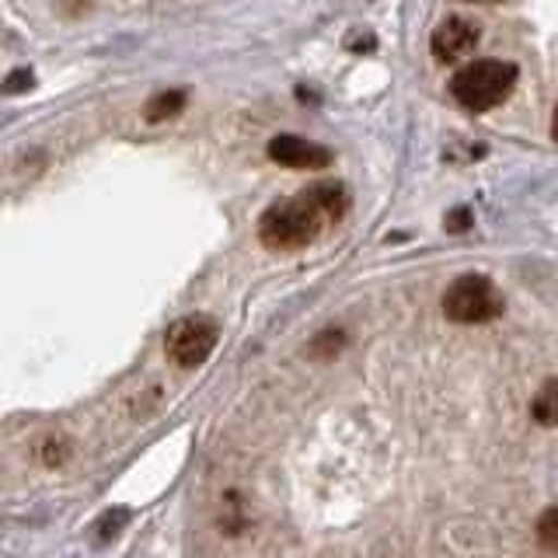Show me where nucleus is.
Instances as JSON below:
<instances>
[{
  "label": "nucleus",
  "instance_id": "obj_5",
  "mask_svg": "<svg viewBox=\"0 0 558 558\" xmlns=\"http://www.w3.org/2000/svg\"><path fill=\"white\" fill-rule=\"evenodd\" d=\"M269 157L283 168H296V171H314V168H328L331 165V150L322 144H311L304 136L293 133H279L269 140Z\"/></svg>",
  "mask_w": 558,
  "mask_h": 558
},
{
  "label": "nucleus",
  "instance_id": "obj_2",
  "mask_svg": "<svg viewBox=\"0 0 558 558\" xmlns=\"http://www.w3.org/2000/svg\"><path fill=\"white\" fill-rule=\"evenodd\" d=\"M513 84H517V63L471 60L450 77V95L468 112H488L510 98Z\"/></svg>",
  "mask_w": 558,
  "mask_h": 558
},
{
  "label": "nucleus",
  "instance_id": "obj_4",
  "mask_svg": "<svg viewBox=\"0 0 558 558\" xmlns=\"http://www.w3.org/2000/svg\"><path fill=\"white\" fill-rule=\"evenodd\" d=\"M217 339H220V328L214 318H206V314H189V318H179L168 328V339H165L168 360L192 371V366L209 360V353L217 349Z\"/></svg>",
  "mask_w": 558,
  "mask_h": 558
},
{
  "label": "nucleus",
  "instance_id": "obj_8",
  "mask_svg": "<svg viewBox=\"0 0 558 558\" xmlns=\"http://www.w3.org/2000/svg\"><path fill=\"white\" fill-rule=\"evenodd\" d=\"M182 105H185V92H161L157 98L147 101V119L150 122H161V119H171V116H179L182 112Z\"/></svg>",
  "mask_w": 558,
  "mask_h": 558
},
{
  "label": "nucleus",
  "instance_id": "obj_1",
  "mask_svg": "<svg viewBox=\"0 0 558 558\" xmlns=\"http://www.w3.org/2000/svg\"><path fill=\"white\" fill-rule=\"evenodd\" d=\"M349 214V189L336 179L314 182L296 192L293 199L272 203L258 220V241L269 252H296L318 241L328 227Z\"/></svg>",
  "mask_w": 558,
  "mask_h": 558
},
{
  "label": "nucleus",
  "instance_id": "obj_11",
  "mask_svg": "<svg viewBox=\"0 0 558 558\" xmlns=\"http://www.w3.org/2000/svg\"><path fill=\"white\" fill-rule=\"evenodd\" d=\"M471 4H502V0H471Z\"/></svg>",
  "mask_w": 558,
  "mask_h": 558
},
{
  "label": "nucleus",
  "instance_id": "obj_3",
  "mask_svg": "<svg viewBox=\"0 0 558 558\" xmlns=\"http://www.w3.org/2000/svg\"><path fill=\"white\" fill-rule=\"evenodd\" d=\"M502 293L488 276H461L444 293V314L458 325H485L502 314Z\"/></svg>",
  "mask_w": 558,
  "mask_h": 558
},
{
  "label": "nucleus",
  "instance_id": "obj_7",
  "mask_svg": "<svg viewBox=\"0 0 558 558\" xmlns=\"http://www.w3.org/2000/svg\"><path fill=\"white\" fill-rule=\"evenodd\" d=\"M531 415L541 426H558V377L545 380V388L531 401Z\"/></svg>",
  "mask_w": 558,
  "mask_h": 558
},
{
  "label": "nucleus",
  "instance_id": "obj_6",
  "mask_svg": "<svg viewBox=\"0 0 558 558\" xmlns=\"http://www.w3.org/2000/svg\"><path fill=\"white\" fill-rule=\"evenodd\" d=\"M478 35L482 28L471 22V17H447V22L433 32V57L440 63L461 60L478 46Z\"/></svg>",
  "mask_w": 558,
  "mask_h": 558
},
{
  "label": "nucleus",
  "instance_id": "obj_9",
  "mask_svg": "<svg viewBox=\"0 0 558 558\" xmlns=\"http://www.w3.org/2000/svg\"><path fill=\"white\" fill-rule=\"evenodd\" d=\"M537 541H541V548L558 551V506H551V510L541 513V520H537Z\"/></svg>",
  "mask_w": 558,
  "mask_h": 558
},
{
  "label": "nucleus",
  "instance_id": "obj_10",
  "mask_svg": "<svg viewBox=\"0 0 558 558\" xmlns=\"http://www.w3.org/2000/svg\"><path fill=\"white\" fill-rule=\"evenodd\" d=\"M551 140L558 144V105H555V116H551Z\"/></svg>",
  "mask_w": 558,
  "mask_h": 558
}]
</instances>
